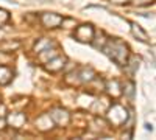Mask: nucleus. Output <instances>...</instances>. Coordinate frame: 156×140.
<instances>
[{
	"label": "nucleus",
	"mask_w": 156,
	"mask_h": 140,
	"mask_svg": "<svg viewBox=\"0 0 156 140\" xmlns=\"http://www.w3.org/2000/svg\"><path fill=\"white\" fill-rule=\"evenodd\" d=\"M131 27H133V33H134V36L137 37V39L144 41V42H148V36H147V33H145L144 30H140V27H139V25H136V23H131Z\"/></svg>",
	"instance_id": "4"
},
{
	"label": "nucleus",
	"mask_w": 156,
	"mask_h": 140,
	"mask_svg": "<svg viewBox=\"0 0 156 140\" xmlns=\"http://www.w3.org/2000/svg\"><path fill=\"white\" fill-rule=\"evenodd\" d=\"M105 52L117 66H126L128 62V48L123 42L117 41V39H112L106 44V47L103 48Z\"/></svg>",
	"instance_id": "1"
},
{
	"label": "nucleus",
	"mask_w": 156,
	"mask_h": 140,
	"mask_svg": "<svg viewBox=\"0 0 156 140\" xmlns=\"http://www.w3.org/2000/svg\"><path fill=\"white\" fill-rule=\"evenodd\" d=\"M62 22V19L59 17V16H56V14H53V12H45V14L42 16V23L45 25V27H48V28H55V27H58V25Z\"/></svg>",
	"instance_id": "3"
},
{
	"label": "nucleus",
	"mask_w": 156,
	"mask_h": 140,
	"mask_svg": "<svg viewBox=\"0 0 156 140\" xmlns=\"http://www.w3.org/2000/svg\"><path fill=\"white\" fill-rule=\"evenodd\" d=\"M92 36H94L92 25H81V27H78L76 31H75V37H76V41H80V42L92 41Z\"/></svg>",
	"instance_id": "2"
}]
</instances>
